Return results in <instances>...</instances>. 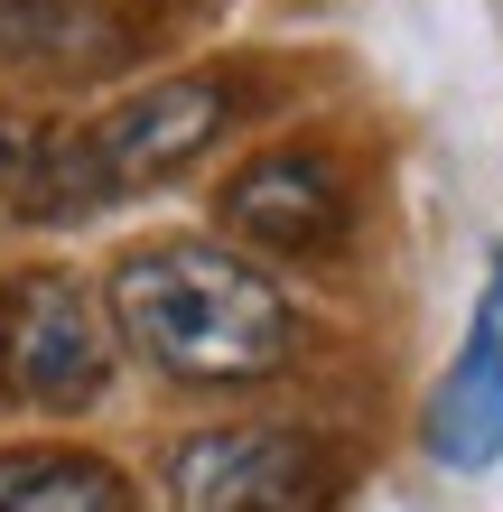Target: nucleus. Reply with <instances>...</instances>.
<instances>
[{
  "label": "nucleus",
  "mask_w": 503,
  "mask_h": 512,
  "mask_svg": "<svg viewBox=\"0 0 503 512\" xmlns=\"http://www.w3.org/2000/svg\"><path fill=\"white\" fill-rule=\"evenodd\" d=\"M177 512H308L327 494V457L299 429H205L168 457Z\"/></svg>",
  "instance_id": "obj_4"
},
{
  "label": "nucleus",
  "mask_w": 503,
  "mask_h": 512,
  "mask_svg": "<svg viewBox=\"0 0 503 512\" xmlns=\"http://www.w3.org/2000/svg\"><path fill=\"white\" fill-rule=\"evenodd\" d=\"M0 382L28 410H94L112 391V317L103 298H84V280L47 270L0 298Z\"/></svg>",
  "instance_id": "obj_3"
},
{
  "label": "nucleus",
  "mask_w": 503,
  "mask_h": 512,
  "mask_svg": "<svg viewBox=\"0 0 503 512\" xmlns=\"http://www.w3.org/2000/svg\"><path fill=\"white\" fill-rule=\"evenodd\" d=\"M103 317L150 373L168 382H271L289 364V298L271 289V270H252L224 243H150L112 270Z\"/></svg>",
  "instance_id": "obj_1"
},
{
  "label": "nucleus",
  "mask_w": 503,
  "mask_h": 512,
  "mask_svg": "<svg viewBox=\"0 0 503 512\" xmlns=\"http://www.w3.org/2000/svg\"><path fill=\"white\" fill-rule=\"evenodd\" d=\"M224 224L252 252H327L345 233V187L317 149H261L224 187Z\"/></svg>",
  "instance_id": "obj_5"
},
{
  "label": "nucleus",
  "mask_w": 503,
  "mask_h": 512,
  "mask_svg": "<svg viewBox=\"0 0 503 512\" xmlns=\"http://www.w3.org/2000/svg\"><path fill=\"white\" fill-rule=\"evenodd\" d=\"M0 512H131V485L94 457L28 447V457H0Z\"/></svg>",
  "instance_id": "obj_7"
},
{
  "label": "nucleus",
  "mask_w": 503,
  "mask_h": 512,
  "mask_svg": "<svg viewBox=\"0 0 503 512\" xmlns=\"http://www.w3.org/2000/svg\"><path fill=\"white\" fill-rule=\"evenodd\" d=\"M438 457H448V466H485V457H503V345H494V326L466 345L448 401H438Z\"/></svg>",
  "instance_id": "obj_8"
},
{
  "label": "nucleus",
  "mask_w": 503,
  "mask_h": 512,
  "mask_svg": "<svg viewBox=\"0 0 503 512\" xmlns=\"http://www.w3.org/2000/svg\"><path fill=\"white\" fill-rule=\"evenodd\" d=\"M215 131H224V84H205V75L140 84V94H122L94 131L47 149L28 196L56 205V215H66V205H103V196H140V187H159V177H177Z\"/></svg>",
  "instance_id": "obj_2"
},
{
  "label": "nucleus",
  "mask_w": 503,
  "mask_h": 512,
  "mask_svg": "<svg viewBox=\"0 0 503 512\" xmlns=\"http://www.w3.org/2000/svg\"><path fill=\"white\" fill-rule=\"evenodd\" d=\"M122 56V19L103 0H0V66L10 75H84Z\"/></svg>",
  "instance_id": "obj_6"
}]
</instances>
